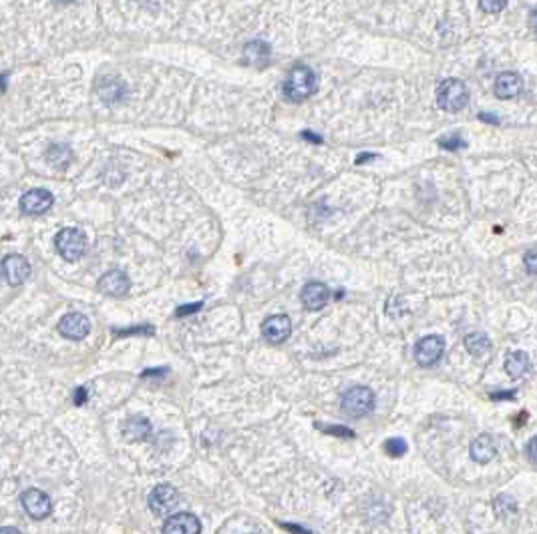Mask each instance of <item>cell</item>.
I'll list each match as a JSON object with an SVG mask.
<instances>
[{
    "label": "cell",
    "instance_id": "obj_3",
    "mask_svg": "<svg viewBox=\"0 0 537 534\" xmlns=\"http://www.w3.org/2000/svg\"><path fill=\"white\" fill-rule=\"evenodd\" d=\"M437 103L443 111L459 112L469 103V91L467 85L459 79H447L439 85Z\"/></svg>",
    "mask_w": 537,
    "mask_h": 534
},
{
    "label": "cell",
    "instance_id": "obj_20",
    "mask_svg": "<svg viewBox=\"0 0 537 534\" xmlns=\"http://www.w3.org/2000/svg\"><path fill=\"white\" fill-rule=\"evenodd\" d=\"M465 348L473 358H483L491 349V339L483 332H473L465 337Z\"/></svg>",
    "mask_w": 537,
    "mask_h": 534
},
{
    "label": "cell",
    "instance_id": "obj_1",
    "mask_svg": "<svg viewBox=\"0 0 537 534\" xmlns=\"http://www.w3.org/2000/svg\"><path fill=\"white\" fill-rule=\"evenodd\" d=\"M314 91H316V75L312 73V69H308L306 64H296L284 83L286 99L292 103H302L308 97H312Z\"/></svg>",
    "mask_w": 537,
    "mask_h": 534
},
{
    "label": "cell",
    "instance_id": "obj_11",
    "mask_svg": "<svg viewBox=\"0 0 537 534\" xmlns=\"http://www.w3.org/2000/svg\"><path fill=\"white\" fill-rule=\"evenodd\" d=\"M99 291L103 296H109V298H123L129 294V277H127L121 269H113V272H107L99 279Z\"/></svg>",
    "mask_w": 537,
    "mask_h": 534
},
{
    "label": "cell",
    "instance_id": "obj_28",
    "mask_svg": "<svg viewBox=\"0 0 537 534\" xmlns=\"http://www.w3.org/2000/svg\"><path fill=\"white\" fill-rule=\"evenodd\" d=\"M524 263H525V269H527L529 274L537 275V248L529 249V251L525 253Z\"/></svg>",
    "mask_w": 537,
    "mask_h": 534
},
{
    "label": "cell",
    "instance_id": "obj_32",
    "mask_svg": "<svg viewBox=\"0 0 537 534\" xmlns=\"http://www.w3.org/2000/svg\"><path fill=\"white\" fill-rule=\"evenodd\" d=\"M85 400H87V390H85V388H79V390H77L75 402L77 404H83Z\"/></svg>",
    "mask_w": 537,
    "mask_h": 534
},
{
    "label": "cell",
    "instance_id": "obj_7",
    "mask_svg": "<svg viewBox=\"0 0 537 534\" xmlns=\"http://www.w3.org/2000/svg\"><path fill=\"white\" fill-rule=\"evenodd\" d=\"M21 502H23V509H25L26 514L30 518H35V521L47 518L50 514V510H52L50 498L43 490H37V488L26 490L25 494L21 497Z\"/></svg>",
    "mask_w": 537,
    "mask_h": 534
},
{
    "label": "cell",
    "instance_id": "obj_29",
    "mask_svg": "<svg viewBox=\"0 0 537 534\" xmlns=\"http://www.w3.org/2000/svg\"><path fill=\"white\" fill-rule=\"evenodd\" d=\"M527 456L529 460L537 464V436H533L531 440H529V444H527Z\"/></svg>",
    "mask_w": 537,
    "mask_h": 534
},
{
    "label": "cell",
    "instance_id": "obj_24",
    "mask_svg": "<svg viewBox=\"0 0 537 534\" xmlns=\"http://www.w3.org/2000/svg\"><path fill=\"white\" fill-rule=\"evenodd\" d=\"M385 452L392 458H400L409 452V444L402 438H388L385 442Z\"/></svg>",
    "mask_w": 537,
    "mask_h": 534
},
{
    "label": "cell",
    "instance_id": "obj_26",
    "mask_svg": "<svg viewBox=\"0 0 537 534\" xmlns=\"http://www.w3.org/2000/svg\"><path fill=\"white\" fill-rule=\"evenodd\" d=\"M481 8L489 14H497L501 13L505 6H507V0H479Z\"/></svg>",
    "mask_w": 537,
    "mask_h": 534
},
{
    "label": "cell",
    "instance_id": "obj_25",
    "mask_svg": "<svg viewBox=\"0 0 537 534\" xmlns=\"http://www.w3.org/2000/svg\"><path fill=\"white\" fill-rule=\"evenodd\" d=\"M439 145L447 151H459L467 147V141L461 135H445V137L439 139Z\"/></svg>",
    "mask_w": 537,
    "mask_h": 534
},
{
    "label": "cell",
    "instance_id": "obj_31",
    "mask_svg": "<svg viewBox=\"0 0 537 534\" xmlns=\"http://www.w3.org/2000/svg\"><path fill=\"white\" fill-rule=\"evenodd\" d=\"M302 137L306 139V141H312V143H322V137H318L316 133H310V131H304Z\"/></svg>",
    "mask_w": 537,
    "mask_h": 534
},
{
    "label": "cell",
    "instance_id": "obj_2",
    "mask_svg": "<svg viewBox=\"0 0 537 534\" xmlns=\"http://www.w3.org/2000/svg\"><path fill=\"white\" fill-rule=\"evenodd\" d=\"M340 408L350 418H364L375 408V392L366 385H354L342 396Z\"/></svg>",
    "mask_w": 537,
    "mask_h": 534
},
{
    "label": "cell",
    "instance_id": "obj_34",
    "mask_svg": "<svg viewBox=\"0 0 537 534\" xmlns=\"http://www.w3.org/2000/svg\"><path fill=\"white\" fill-rule=\"evenodd\" d=\"M479 119H481V121H487V123L489 121L495 124L499 123V119H497V117H493V115H485V112H481V115H479Z\"/></svg>",
    "mask_w": 537,
    "mask_h": 534
},
{
    "label": "cell",
    "instance_id": "obj_30",
    "mask_svg": "<svg viewBox=\"0 0 537 534\" xmlns=\"http://www.w3.org/2000/svg\"><path fill=\"white\" fill-rule=\"evenodd\" d=\"M200 308H201V303H196V306H183V308H179V310H177V315H188V313L198 311Z\"/></svg>",
    "mask_w": 537,
    "mask_h": 534
},
{
    "label": "cell",
    "instance_id": "obj_35",
    "mask_svg": "<svg viewBox=\"0 0 537 534\" xmlns=\"http://www.w3.org/2000/svg\"><path fill=\"white\" fill-rule=\"evenodd\" d=\"M371 159H376V155H358V157H356V163H358V165H364V163L371 161Z\"/></svg>",
    "mask_w": 537,
    "mask_h": 534
},
{
    "label": "cell",
    "instance_id": "obj_10",
    "mask_svg": "<svg viewBox=\"0 0 537 534\" xmlns=\"http://www.w3.org/2000/svg\"><path fill=\"white\" fill-rule=\"evenodd\" d=\"M52 193L47 189H33L21 199V211L25 215H43L52 207Z\"/></svg>",
    "mask_w": 537,
    "mask_h": 534
},
{
    "label": "cell",
    "instance_id": "obj_5",
    "mask_svg": "<svg viewBox=\"0 0 537 534\" xmlns=\"http://www.w3.org/2000/svg\"><path fill=\"white\" fill-rule=\"evenodd\" d=\"M177 502H179V494L171 484H159L155 486L151 490L149 498H147V504L153 514L157 516H165L169 514L171 510L177 509Z\"/></svg>",
    "mask_w": 537,
    "mask_h": 534
},
{
    "label": "cell",
    "instance_id": "obj_9",
    "mask_svg": "<svg viewBox=\"0 0 537 534\" xmlns=\"http://www.w3.org/2000/svg\"><path fill=\"white\" fill-rule=\"evenodd\" d=\"M89 332H91V322L83 313H77V311L75 313H67L59 322V334L67 337V339L79 342V339L87 337Z\"/></svg>",
    "mask_w": 537,
    "mask_h": 534
},
{
    "label": "cell",
    "instance_id": "obj_18",
    "mask_svg": "<svg viewBox=\"0 0 537 534\" xmlns=\"http://www.w3.org/2000/svg\"><path fill=\"white\" fill-rule=\"evenodd\" d=\"M529 370V356L521 352V349H515V352H509L505 356V372L511 376L513 380L525 376Z\"/></svg>",
    "mask_w": 537,
    "mask_h": 534
},
{
    "label": "cell",
    "instance_id": "obj_21",
    "mask_svg": "<svg viewBox=\"0 0 537 534\" xmlns=\"http://www.w3.org/2000/svg\"><path fill=\"white\" fill-rule=\"evenodd\" d=\"M151 432V426L149 422L145 420V418H131V420H127L125 426V434L131 438V440H145Z\"/></svg>",
    "mask_w": 537,
    "mask_h": 534
},
{
    "label": "cell",
    "instance_id": "obj_15",
    "mask_svg": "<svg viewBox=\"0 0 537 534\" xmlns=\"http://www.w3.org/2000/svg\"><path fill=\"white\" fill-rule=\"evenodd\" d=\"M524 88V81L517 73H501L495 79V95L499 99H515Z\"/></svg>",
    "mask_w": 537,
    "mask_h": 534
},
{
    "label": "cell",
    "instance_id": "obj_14",
    "mask_svg": "<svg viewBox=\"0 0 537 534\" xmlns=\"http://www.w3.org/2000/svg\"><path fill=\"white\" fill-rule=\"evenodd\" d=\"M162 530L165 534H200L201 524L193 514L179 512V514H174L171 518L165 521Z\"/></svg>",
    "mask_w": 537,
    "mask_h": 534
},
{
    "label": "cell",
    "instance_id": "obj_8",
    "mask_svg": "<svg viewBox=\"0 0 537 534\" xmlns=\"http://www.w3.org/2000/svg\"><path fill=\"white\" fill-rule=\"evenodd\" d=\"M290 334H292V322L284 313L270 315L268 320H264L262 336L266 342H270V344H284L288 337H290Z\"/></svg>",
    "mask_w": 537,
    "mask_h": 534
},
{
    "label": "cell",
    "instance_id": "obj_33",
    "mask_svg": "<svg viewBox=\"0 0 537 534\" xmlns=\"http://www.w3.org/2000/svg\"><path fill=\"white\" fill-rule=\"evenodd\" d=\"M529 26H531V30L537 35V8L531 13V16H529Z\"/></svg>",
    "mask_w": 537,
    "mask_h": 534
},
{
    "label": "cell",
    "instance_id": "obj_4",
    "mask_svg": "<svg viewBox=\"0 0 537 534\" xmlns=\"http://www.w3.org/2000/svg\"><path fill=\"white\" fill-rule=\"evenodd\" d=\"M55 245H57V251L61 253V257L64 261H77L81 260L87 251V237L79 229L67 227L55 237Z\"/></svg>",
    "mask_w": 537,
    "mask_h": 534
},
{
    "label": "cell",
    "instance_id": "obj_19",
    "mask_svg": "<svg viewBox=\"0 0 537 534\" xmlns=\"http://www.w3.org/2000/svg\"><path fill=\"white\" fill-rule=\"evenodd\" d=\"M99 95L107 105L119 103V100L125 97V85L121 81H117V79H105L99 85Z\"/></svg>",
    "mask_w": 537,
    "mask_h": 534
},
{
    "label": "cell",
    "instance_id": "obj_12",
    "mask_svg": "<svg viewBox=\"0 0 537 534\" xmlns=\"http://www.w3.org/2000/svg\"><path fill=\"white\" fill-rule=\"evenodd\" d=\"M0 267L11 286H23L30 275V265L23 255H6Z\"/></svg>",
    "mask_w": 537,
    "mask_h": 534
},
{
    "label": "cell",
    "instance_id": "obj_16",
    "mask_svg": "<svg viewBox=\"0 0 537 534\" xmlns=\"http://www.w3.org/2000/svg\"><path fill=\"white\" fill-rule=\"evenodd\" d=\"M272 57V49L264 40H251L244 47V62L251 66H266Z\"/></svg>",
    "mask_w": 537,
    "mask_h": 534
},
{
    "label": "cell",
    "instance_id": "obj_23",
    "mask_svg": "<svg viewBox=\"0 0 537 534\" xmlns=\"http://www.w3.org/2000/svg\"><path fill=\"white\" fill-rule=\"evenodd\" d=\"M493 509L497 512V516H509L517 510V500L511 494H501V497L495 498Z\"/></svg>",
    "mask_w": 537,
    "mask_h": 534
},
{
    "label": "cell",
    "instance_id": "obj_37",
    "mask_svg": "<svg viewBox=\"0 0 537 534\" xmlns=\"http://www.w3.org/2000/svg\"><path fill=\"white\" fill-rule=\"evenodd\" d=\"M55 2H59V4H67V2H73V0H55Z\"/></svg>",
    "mask_w": 537,
    "mask_h": 534
},
{
    "label": "cell",
    "instance_id": "obj_36",
    "mask_svg": "<svg viewBox=\"0 0 537 534\" xmlns=\"http://www.w3.org/2000/svg\"><path fill=\"white\" fill-rule=\"evenodd\" d=\"M0 533H13V534H16V533H18V528H0Z\"/></svg>",
    "mask_w": 537,
    "mask_h": 534
},
{
    "label": "cell",
    "instance_id": "obj_17",
    "mask_svg": "<svg viewBox=\"0 0 537 534\" xmlns=\"http://www.w3.org/2000/svg\"><path fill=\"white\" fill-rule=\"evenodd\" d=\"M497 454V446H495V440L489 434H481L479 438H475L473 444H471V458L479 464H487L489 460L495 458Z\"/></svg>",
    "mask_w": 537,
    "mask_h": 534
},
{
    "label": "cell",
    "instance_id": "obj_27",
    "mask_svg": "<svg viewBox=\"0 0 537 534\" xmlns=\"http://www.w3.org/2000/svg\"><path fill=\"white\" fill-rule=\"evenodd\" d=\"M318 428L324 430L326 434H334L340 436V438H354V432L350 428H346V426H320L318 424Z\"/></svg>",
    "mask_w": 537,
    "mask_h": 534
},
{
    "label": "cell",
    "instance_id": "obj_22",
    "mask_svg": "<svg viewBox=\"0 0 537 534\" xmlns=\"http://www.w3.org/2000/svg\"><path fill=\"white\" fill-rule=\"evenodd\" d=\"M47 157H49V161L52 163L57 169H64V167L71 163V159H73V153H71L69 147H64V145H52Z\"/></svg>",
    "mask_w": 537,
    "mask_h": 534
},
{
    "label": "cell",
    "instance_id": "obj_6",
    "mask_svg": "<svg viewBox=\"0 0 537 534\" xmlns=\"http://www.w3.org/2000/svg\"><path fill=\"white\" fill-rule=\"evenodd\" d=\"M445 352V339L439 336H426L414 346V360L421 366H435Z\"/></svg>",
    "mask_w": 537,
    "mask_h": 534
},
{
    "label": "cell",
    "instance_id": "obj_13",
    "mask_svg": "<svg viewBox=\"0 0 537 534\" xmlns=\"http://www.w3.org/2000/svg\"><path fill=\"white\" fill-rule=\"evenodd\" d=\"M300 298L306 310L320 311L328 303V299H330V289L324 284H320V281H310V284H306V286L302 287Z\"/></svg>",
    "mask_w": 537,
    "mask_h": 534
}]
</instances>
